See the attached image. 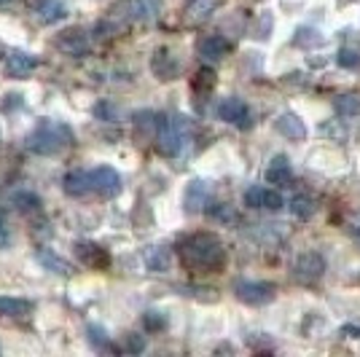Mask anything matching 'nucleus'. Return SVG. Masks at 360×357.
<instances>
[{
	"label": "nucleus",
	"mask_w": 360,
	"mask_h": 357,
	"mask_svg": "<svg viewBox=\"0 0 360 357\" xmlns=\"http://www.w3.org/2000/svg\"><path fill=\"white\" fill-rule=\"evenodd\" d=\"M62 186H65V194L68 196L94 194V188H91V175L89 172H84V169H73V172H68L65 180H62Z\"/></svg>",
	"instance_id": "4468645a"
},
{
	"label": "nucleus",
	"mask_w": 360,
	"mask_h": 357,
	"mask_svg": "<svg viewBox=\"0 0 360 357\" xmlns=\"http://www.w3.org/2000/svg\"><path fill=\"white\" fill-rule=\"evenodd\" d=\"M336 3H339V6H347V3H349V0H336Z\"/></svg>",
	"instance_id": "e433bc0d"
},
{
	"label": "nucleus",
	"mask_w": 360,
	"mask_h": 357,
	"mask_svg": "<svg viewBox=\"0 0 360 357\" xmlns=\"http://www.w3.org/2000/svg\"><path fill=\"white\" fill-rule=\"evenodd\" d=\"M57 46H60L62 54H68V57H84L89 51V41H86V35H81V30L62 32L60 38H57Z\"/></svg>",
	"instance_id": "ddd939ff"
},
{
	"label": "nucleus",
	"mask_w": 360,
	"mask_h": 357,
	"mask_svg": "<svg viewBox=\"0 0 360 357\" xmlns=\"http://www.w3.org/2000/svg\"><path fill=\"white\" fill-rule=\"evenodd\" d=\"M38 67V57L32 54H25V51H11L6 57V73L11 78H27Z\"/></svg>",
	"instance_id": "f8f14e48"
},
{
	"label": "nucleus",
	"mask_w": 360,
	"mask_h": 357,
	"mask_svg": "<svg viewBox=\"0 0 360 357\" xmlns=\"http://www.w3.org/2000/svg\"><path fill=\"white\" fill-rule=\"evenodd\" d=\"M94 116H97V119H103V121H113L116 119V108H113L110 103L94 105Z\"/></svg>",
	"instance_id": "7c9ffc66"
},
{
	"label": "nucleus",
	"mask_w": 360,
	"mask_h": 357,
	"mask_svg": "<svg viewBox=\"0 0 360 357\" xmlns=\"http://www.w3.org/2000/svg\"><path fill=\"white\" fill-rule=\"evenodd\" d=\"M73 129L60 121H41L35 132L27 134V150L38 156H57L73 143Z\"/></svg>",
	"instance_id": "f03ea898"
},
{
	"label": "nucleus",
	"mask_w": 360,
	"mask_h": 357,
	"mask_svg": "<svg viewBox=\"0 0 360 357\" xmlns=\"http://www.w3.org/2000/svg\"><path fill=\"white\" fill-rule=\"evenodd\" d=\"M110 14H113V19L140 22V19H150V16L156 14V3L153 0H124Z\"/></svg>",
	"instance_id": "1a4fd4ad"
},
{
	"label": "nucleus",
	"mask_w": 360,
	"mask_h": 357,
	"mask_svg": "<svg viewBox=\"0 0 360 357\" xmlns=\"http://www.w3.org/2000/svg\"><path fill=\"white\" fill-rule=\"evenodd\" d=\"M143 323H146L148 330H159V327L167 325V320H165V314L162 312H146L143 314Z\"/></svg>",
	"instance_id": "c756f323"
},
{
	"label": "nucleus",
	"mask_w": 360,
	"mask_h": 357,
	"mask_svg": "<svg viewBox=\"0 0 360 357\" xmlns=\"http://www.w3.org/2000/svg\"><path fill=\"white\" fill-rule=\"evenodd\" d=\"M194 86H196V89H199V86H205V89H212V86H215V70H212V67H202V70L196 73Z\"/></svg>",
	"instance_id": "cd10ccee"
},
{
	"label": "nucleus",
	"mask_w": 360,
	"mask_h": 357,
	"mask_svg": "<svg viewBox=\"0 0 360 357\" xmlns=\"http://www.w3.org/2000/svg\"><path fill=\"white\" fill-rule=\"evenodd\" d=\"M221 6H224V0H188L186 16H188V22H205V19H210Z\"/></svg>",
	"instance_id": "aec40b11"
},
{
	"label": "nucleus",
	"mask_w": 360,
	"mask_h": 357,
	"mask_svg": "<svg viewBox=\"0 0 360 357\" xmlns=\"http://www.w3.org/2000/svg\"><path fill=\"white\" fill-rule=\"evenodd\" d=\"M293 280L299 285H315L323 274H326V258L315 250H307V253H301L296 258V264H293Z\"/></svg>",
	"instance_id": "20e7f679"
},
{
	"label": "nucleus",
	"mask_w": 360,
	"mask_h": 357,
	"mask_svg": "<svg viewBox=\"0 0 360 357\" xmlns=\"http://www.w3.org/2000/svg\"><path fill=\"white\" fill-rule=\"evenodd\" d=\"M218 119L231 124V126H240V129H248L250 126V108L242 103L240 97H229L218 105Z\"/></svg>",
	"instance_id": "6e6552de"
},
{
	"label": "nucleus",
	"mask_w": 360,
	"mask_h": 357,
	"mask_svg": "<svg viewBox=\"0 0 360 357\" xmlns=\"http://www.w3.org/2000/svg\"><path fill=\"white\" fill-rule=\"evenodd\" d=\"M30 312H32L30 301L14 296H0V314H6V317H27Z\"/></svg>",
	"instance_id": "412c9836"
},
{
	"label": "nucleus",
	"mask_w": 360,
	"mask_h": 357,
	"mask_svg": "<svg viewBox=\"0 0 360 357\" xmlns=\"http://www.w3.org/2000/svg\"><path fill=\"white\" fill-rule=\"evenodd\" d=\"M210 202V183L207 180H191L186 186V194H183V207L188 215H196L207 207Z\"/></svg>",
	"instance_id": "9d476101"
},
{
	"label": "nucleus",
	"mask_w": 360,
	"mask_h": 357,
	"mask_svg": "<svg viewBox=\"0 0 360 357\" xmlns=\"http://www.w3.org/2000/svg\"><path fill=\"white\" fill-rule=\"evenodd\" d=\"M274 293H277V287L271 283H250V280H245V283L234 285V296L240 298L242 304H248V306H264V304L274 301Z\"/></svg>",
	"instance_id": "39448f33"
},
{
	"label": "nucleus",
	"mask_w": 360,
	"mask_h": 357,
	"mask_svg": "<svg viewBox=\"0 0 360 357\" xmlns=\"http://www.w3.org/2000/svg\"><path fill=\"white\" fill-rule=\"evenodd\" d=\"M323 35H320V30H315V27H299L296 30V35H293V44L296 46H323Z\"/></svg>",
	"instance_id": "393cba45"
},
{
	"label": "nucleus",
	"mask_w": 360,
	"mask_h": 357,
	"mask_svg": "<svg viewBox=\"0 0 360 357\" xmlns=\"http://www.w3.org/2000/svg\"><path fill=\"white\" fill-rule=\"evenodd\" d=\"M336 62H339L342 67H358L360 54L358 51H352V48H342V51H339V57H336Z\"/></svg>",
	"instance_id": "c85d7f7f"
},
{
	"label": "nucleus",
	"mask_w": 360,
	"mask_h": 357,
	"mask_svg": "<svg viewBox=\"0 0 360 357\" xmlns=\"http://www.w3.org/2000/svg\"><path fill=\"white\" fill-rule=\"evenodd\" d=\"M124 349H127V352H143V349H146V342H143L137 333H132V336L127 339V346H124Z\"/></svg>",
	"instance_id": "2f4dec72"
},
{
	"label": "nucleus",
	"mask_w": 360,
	"mask_h": 357,
	"mask_svg": "<svg viewBox=\"0 0 360 357\" xmlns=\"http://www.w3.org/2000/svg\"><path fill=\"white\" fill-rule=\"evenodd\" d=\"M323 134H330V137H339V140H345L347 137V129L342 126V124H323Z\"/></svg>",
	"instance_id": "473e14b6"
},
{
	"label": "nucleus",
	"mask_w": 360,
	"mask_h": 357,
	"mask_svg": "<svg viewBox=\"0 0 360 357\" xmlns=\"http://www.w3.org/2000/svg\"><path fill=\"white\" fill-rule=\"evenodd\" d=\"M148 266L153 268V271H165L167 264H169V255H167L165 247H153V250H148Z\"/></svg>",
	"instance_id": "a878e982"
},
{
	"label": "nucleus",
	"mask_w": 360,
	"mask_h": 357,
	"mask_svg": "<svg viewBox=\"0 0 360 357\" xmlns=\"http://www.w3.org/2000/svg\"><path fill=\"white\" fill-rule=\"evenodd\" d=\"M75 255H78L89 268L110 266V255H108V250H103V247L94 245V242H81V245H75Z\"/></svg>",
	"instance_id": "9b49d317"
},
{
	"label": "nucleus",
	"mask_w": 360,
	"mask_h": 357,
	"mask_svg": "<svg viewBox=\"0 0 360 357\" xmlns=\"http://www.w3.org/2000/svg\"><path fill=\"white\" fill-rule=\"evenodd\" d=\"M210 215L215 221H221V223H234V221H237V212L229 207V205H215V207L210 209Z\"/></svg>",
	"instance_id": "bb28decb"
},
{
	"label": "nucleus",
	"mask_w": 360,
	"mask_h": 357,
	"mask_svg": "<svg viewBox=\"0 0 360 357\" xmlns=\"http://www.w3.org/2000/svg\"><path fill=\"white\" fill-rule=\"evenodd\" d=\"M35 14H38V22H44V25H57L68 16V3L65 0H41Z\"/></svg>",
	"instance_id": "f3484780"
},
{
	"label": "nucleus",
	"mask_w": 360,
	"mask_h": 357,
	"mask_svg": "<svg viewBox=\"0 0 360 357\" xmlns=\"http://www.w3.org/2000/svg\"><path fill=\"white\" fill-rule=\"evenodd\" d=\"M89 175L94 194L105 196V199H113V196L121 194V175L113 167H97V169H91Z\"/></svg>",
	"instance_id": "423d86ee"
},
{
	"label": "nucleus",
	"mask_w": 360,
	"mask_h": 357,
	"mask_svg": "<svg viewBox=\"0 0 360 357\" xmlns=\"http://www.w3.org/2000/svg\"><path fill=\"white\" fill-rule=\"evenodd\" d=\"M199 54L210 62L224 60L226 54H229V41H226L224 35H207V38L199 41Z\"/></svg>",
	"instance_id": "6ab92c4d"
},
{
	"label": "nucleus",
	"mask_w": 360,
	"mask_h": 357,
	"mask_svg": "<svg viewBox=\"0 0 360 357\" xmlns=\"http://www.w3.org/2000/svg\"><path fill=\"white\" fill-rule=\"evenodd\" d=\"M38 264L44 268H49V271H54V274H60V277H70L75 268H73V264L68 261V258H62V255H57L54 250H38Z\"/></svg>",
	"instance_id": "a211bd4d"
},
{
	"label": "nucleus",
	"mask_w": 360,
	"mask_h": 357,
	"mask_svg": "<svg viewBox=\"0 0 360 357\" xmlns=\"http://www.w3.org/2000/svg\"><path fill=\"white\" fill-rule=\"evenodd\" d=\"M180 264L194 271H218L226 264L224 242L215 234H191L178 245Z\"/></svg>",
	"instance_id": "f257e3e1"
},
{
	"label": "nucleus",
	"mask_w": 360,
	"mask_h": 357,
	"mask_svg": "<svg viewBox=\"0 0 360 357\" xmlns=\"http://www.w3.org/2000/svg\"><path fill=\"white\" fill-rule=\"evenodd\" d=\"M89 342L97 344V346H105L108 339H105V333H103L100 327H89Z\"/></svg>",
	"instance_id": "72a5a7b5"
},
{
	"label": "nucleus",
	"mask_w": 360,
	"mask_h": 357,
	"mask_svg": "<svg viewBox=\"0 0 360 357\" xmlns=\"http://www.w3.org/2000/svg\"><path fill=\"white\" fill-rule=\"evenodd\" d=\"M342 336H347V339H358L360 325H345V327H342Z\"/></svg>",
	"instance_id": "c9c22d12"
},
{
	"label": "nucleus",
	"mask_w": 360,
	"mask_h": 357,
	"mask_svg": "<svg viewBox=\"0 0 360 357\" xmlns=\"http://www.w3.org/2000/svg\"><path fill=\"white\" fill-rule=\"evenodd\" d=\"M274 129L283 134V137H288V140H304V137H307V126H304V121H301L296 113H283V116H277Z\"/></svg>",
	"instance_id": "dca6fc26"
},
{
	"label": "nucleus",
	"mask_w": 360,
	"mask_h": 357,
	"mask_svg": "<svg viewBox=\"0 0 360 357\" xmlns=\"http://www.w3.org/2000/svg\"><path fill=\"white\" fill-rule=\"evenodd\" d=\"M11 205L19 212H38L41 209V196L32 194V191H16V194H11Z\"/></svg>",
	"instance_id": "5701e85b"
},
{
	"label": "nucleus",
	"mask_w": 360,
	"mask_h": 357,
	"mask_svg": "<svg viewBox=\"0 0 360 357\" xmlns=\"http://www.w3.org/2000/svg\"><path fill=\"white\" fill-rule=\"evenodd\" d=\"M336 105V113H342L347 119H352V116H360V97L358 94H342V97H336L333 100Z\"/></svg>",
	"instance_id": "b1692460"
},
{
	"label": "nucleus",
	"mask_w": 360,
	"mask_h": 357,
	"mask_svg": "<svg viewBox=\"0 0 360 357\" xmlns=\"http://www.w3.org/2000/svg\"><path fill=\"white\" fill-rule=\"evenodd\" d=\"M245 205L250 209H269V212H277V209H283V196L277 194V191H271V188H264V186H250L248 191H245Z\"/></svg>",
	"instance_id": "0eeeda50"
},
{
	"label": "nucleus",
	"mask_w": 360,
	"mask_h": 357,
	"mask_svg": "<svg viewBox=\"0 0 360 357\" xmlns=\"http://www.w3.org/2000/svg\"><path fill=\"white\" fill-rule=\"evenodd\" d=\"M11 242V234H8V226L3 221V215H0V247H6Z\"/></svg>",
	"instance_id": "f704fd0d"
},
{
	"label": "nucleus",
	"mask_w": 360,
	"mask_h": 357,
	"mask_svg": "<svg viewBox=\"0 0 360 357\" xmlns=\"http://www.w3.org/2000/svg\"><path fill=\"white\" fill-rule=\"evenodd\" d=\"M266 180H269L271 186H290L293 183V169H290V162H288V156H274L266 167Z\"/></svg>",
	"instance_id": "2eb2a0df"
},
{
	"label": "nucleus",
	"mask_w": 360,
	"mask_h": 357,
	"mask_svg": "<svg viewBox=\"0 0 360 357\" xmlns=\"http://www.w3.org/2000/svg\"><path fill=\"white\" fill-rule=\"evenodd\" d=\"M191 143V126L183 116H165L156 121V145L165 156H180Z\"/></svg>",
	"instance_id": "7ed1b4c3"
},
{
	"label": "nucleus",
	"mask_w": 360,
	"mask_h": 357,
	"mask_svg": "<svg viewBox=\"0 0 360 357\" xmlns=\"http://www.w3.org/2000/svg\"><path fill=\"white\" fill-rule=\"evenodd\" d=\"M288 209H290V215H293V218H299V221H312L317 207L309 196H293V199H290V205H288Z\"/></svg>",
	"instance_id": "4be33fe9"
}]
</instances>
